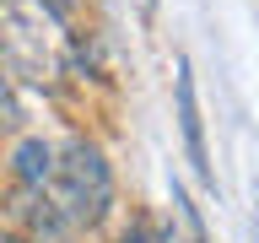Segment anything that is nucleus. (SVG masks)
<instances>
[{
  "label": "nucleus",
  "mask_w": 259,
  "mask_h": 243,
  "mask_svg": "<svg viewBox=\"0 0 259 243\" xmlns=\"http://www.w3.org/2000/svg\"><path fill=\"white\" fill-rule=\"evenodd\" d=\"M254 216H259V184H254Z\"/></svg>",
  "instance_id": "7"
},
{
  "label": "nucleus",
  "mask_w": 259,
  "mask_h": 243,
  "mask_svg": "<svg viewBox=\"0 0 259 243\" xmlns=\"http://www.w3.org/2000/svg\"><path fill=\"white\" fill-rule=\"evenodd\" d=\"M49 184H54V211L70 216V222H103L108 216V200H113V178H108V162L103 151L87 141H70L60 151V162L49 168Z\"/></svg>",
  "instance_id": "2"
},
{
  "label": "nucleus",
  "mask_w": 259,
  "mask_h": 243,
  "mask_svg": "<svg viewBox=\"0 0 259 243\" xmlns=\"http://www.w3.org/2000/svg\"><path fill=\"white\" fill-rule=\"evenodd\" d=\"M141 11H157V0H141Z\"/></svg>",
  "instance_id": "6"
},
{
  "label": "nucleus",
  "mask_w": 259,
  "mask_h": 243,
  "mask_svg": "<svg viewBox=\"0 0 259 243\" xmlns=\"http://www.w3.org/2000/svg\"><path fill=\"white\" fill-rule=\"evenodd\" d=\"M0 243H22V238H0Z\"/></svg>",
  "instance_id": "8"
},
{
  "label": "nucleus",
  "mask_w": 259,
  "mask_h": 243,
  "mask_svg": "<svg viewBox=\"0 0 259 243\" xmlns=\"http://www.w3.org/2000/svg\"><path fill=\"white\" fill-rule=\"evenodd\" d=\"M49 168H54V151H49L44 141H22V146H16V173H22V184L44 189V184H49Z\"/></svg>",
  "instance_id": "4"
},
{
  "label": "nucleus",
  "mask_w": 259,
  "mask_h": 243,
  "mask_svg": "<svg viewBox=\"0 0 259 243\" xmlns=\"http://www.w3.org/2000/svg\"><path fill=\"white\" fill-rule=\"evenodd\" d=\"M178 130H184V151H189L194 173H200V184H216V173H210V151H205V119H200V97H194V70L189 60H178Z\"/></svg>",
  "instance_id": "3"
},
{
  "label": "nucleus",
  "mask_w": 259,
  "mask_h": 243,
  "mask_svg": "<svg viewBox=\"0 0 259 243\" xmlns=\"http://www.w3.org/2000/svg\"><path fill=\"white\" fill-rule=\"evenodd\" d=\"M16 125H22V103L11 92V76L0 70V130H16Z\"/></svg>",
  "instance_id": "5"
},
{
  "label": "nucleus",
  "mask_w": 259,
  "mask_h": 243,
  "mask_svg": "<svg viewBox=\"0 0 259 243\" xmlns=\"http://www.w3.org/2000/svg\"><path fill=\"white\" fill-rule=\"evenodd\" d=\"M0 60L38 87L65 76V32L44 0H0Z\"/></svg>",
  "instance_id": "1"
}]
</instances>
